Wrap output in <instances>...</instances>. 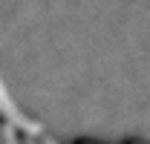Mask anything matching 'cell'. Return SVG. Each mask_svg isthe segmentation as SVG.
Segmentation results:
<instances>
[{
    "label": "cell",
    "mask_w": 150,
    "mask_h": 144,
    "mask_svg": "<svg viewBox=\"0 0 150 144\" xmlns=\"http://www.w3.org/2000/svg\"><path fill=\"white\" fill-rule=\"evenodd\" d=\"M127 144H144V141H136V138H133V141H127Z\"/></svg>",
    "instance_id": "5b68a950"
},
{
    "label": "cell",
    "mask_w": 150,
    "mask_h": 144,
    "mask_svg": "<svg viewBox=\"0 0 150 144\" xmlns=\"http://www.w3.org/2000/svg\"><path fill=\"white\" fill-rule=\"evenodd\" d=\"M40 144H61V141H58V138H52L49 133H43V136H40Z\"/></svg>",
    "instance_id": "3957f363"
},
{
    "label": "cell",
    "mask_w": 150,
    "mask_h": 144,
    "mask_svg": "<svg viewBox=\"0 0 150 144\" xmlns=\"http://www.w3.org/2000/svg\"><path fill=\"white\" fill-rule=\"evenodd\" d=\"M0 144H23V133L6 121H0Z\"/></svg>",
    "instance_id": "7a4b0ae2"
},
{
    "label": "cell",
    "mask_w": 150,
    "mask_h": 144,
    "mask_svg": "<svg viewBox=\"0 0 150 144\" xmlns=\"http://www.w3.org/2000/svg\"><path fill=\"white\" fill-rule=\"evenodd\" d=\"M0 121L12 124L15 130H20L23 136H43V124H40L38 118H32V115H26V112L18 107V101L12 98V92L6 90L3 78H0Z\"/></svg>",
    "instance_id": "6da1fadb"
},
{
    "label": "cell",
    "mask_w": 150,
    "mask_h": 144,
    "mask_svg": "<svg viewBox=\"0 0 150 144\" xmlns=\"http://www.w3.org/2000/svg\"><path fill=\"white\" fill-rule=\"evenodd\" d=\"M75 144H101V141H87V138H81V141H75Z\"/></svg>",
    "instance_id": "277c9868"
}]
</instances>
